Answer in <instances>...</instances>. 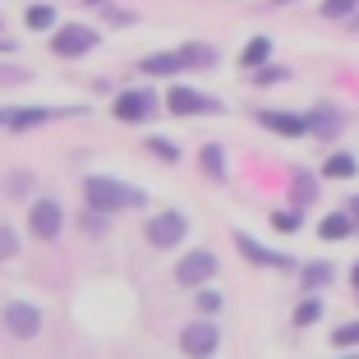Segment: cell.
I'll list each match as a JSON object with an SVG mask.
<instances>
[{"label":"cell","instance_id":"obj_1","mask_svg":"<svg viewBox=\"0 0 359 359\" xmlns=\"http://www.w3.org/2000/svg\"><path fill=\"white\" fill-rule=\"evenodd\" d=\"M83 198H88V208H97V212H120V208H138V203H148V194L134 189V184H120V180L88 175L83 180Z\"/></svg>","mask_w":359,"mask_h":359},{"label":"cell","instance_id":"obj_2","mask_svg":"<svg viewBox=\"0 0 359 359\" xmlns=\"http://www.w3.org/2000/svg\"><path fill=\"white\" fill-rule=\"evenodd\" d=\"M212 276H217V254H208V249H194V254H184L175 263V281L184 285V290H198Z\"/></svg>","mask_w":359,"mask_h":359},{"label":"cell","instance_id":"obj_3","mask_svg":"<svg viewBox=\"0 0 359 359\" xmlns=\"http://www.w3.org/2000/svg\"><path fill=\"white\" fill-rule=\"evenodd\" d=\"M143 235H148L152 249H175V244L189 235V222H184V212H157Z\"/></svg>","mask_w":359,"mask_h":359},{"label":"cell","instance_id":"obj_4","mask_svg":"<svg viewBox=\"0 0 359 359\" xmlns=\"http://www.w3.org/2000/svg\"><path fill=\"white\" fill-rule=\"evenodd\" d=\"M217 346H222V332L212 327L208 318H198V323H189V327L180 332V350H184V355H194V359L217 355Z\"/></svg>","mask_w":359,"mask_h":359},{"label":"cell","instance_id":"obj_5","mask_svg":"<svg viewBox=\"0 0 359 359\" xmlns=\"http://www.w3.org/2000/svg\"><path fill=\"white\" fill-rule=\"evenodd\" d=\"M166 106L175 116H212V111H222V102H217V97H203L198 88H170Z\"/></svg>","mask_w":359,"mask_h":359},{"label":"cell","instance_id":"obj_6","mask_svg":"<svg viewBox=\"0 0 359 359\" xmlns=\"http://www.w3.org/2000/svg\"><path fill=\"white\" fill-rule=\"evenodd\" d=\"M93 46H97V32L83 28V23H69V28H60V32L51 37V51L65 55V60H74V55L93 51Z\"/></svg>","mask_w":359,"mask_h":359},{"label":"cell","instance_id":"obj_7","mask_svg":"<svg viewBox=\"0 0 359 359\" xmlns=\"http://www.w3.org/2000/svg\"><path fill=\"white\" fill-rule=\"evenodd\" d=\"M235 244H240V254L249 258L254 267H276V272H285V267H290V254H281V249H267V244H258L249 231H235Z\"/></svg>","mask_w":359,"mask_h":359},{"label":"cell","instance_id":"obj_8","mask_svg":"<svg viewBox=\"0 0 359 359\" xmlns=\"http://www.w3.org/2000/svg\"><path fill=\"white\" fill-rule=\"evenodd\" d=\"M28 226H32V235H37V240H55V235H60V226H65L60 203L37 198V203H32V212H28Z\"/></svg>","mask_w":359,"mask_h":359},{"label":"cell","instance_id":"obj_9","mask_svg":"<svg viewBox=\"0 0 359 359\" xmlns=\"http://www.w3.org/2000/svg\"><path fill=\"white\" fill-rule=\"evenodd\" d=\"M152 111H157V97H152V93H120L116 97V120H125V125L148 120Z\"/></svg>","mask_w":359,"mask_h":359},{"label":"cell","instance_id":"obj_10","mask_svg":"<svg viewBox=\"0 0 359 359\" xmlns=\"http://www.w3.org/2000/svg\"><path fill=\"white\" fill-rule=\"evenodd\" d=\"M258 125L272 129V134H281V138H304L309 134L304 116H295V111H258Z\"/></svg>","mask_w":359,"mask_h":359},{"label":"cell","instance_id":"obj_11","mask_svg":"<svg viewBox=\"0 0 359 359\" xmlns=\"http://www.w3.org/2000/svg\"><path fill=\"white\" fill-rule=\"evenodd\" d=\"M5 327L14 332V337H37V332H42V313H37V309L32 304H5Z\"/></svg>","mask_w":359,"mask_h":359},{"label":"cell","instance_id":"obj_12","mask_svg":"<svg viewBox=\"0 0 359 359\" xmlns=\"http://www.w3.org/2000/svg\"><path fill=\"white\" fill-rule=\"evenodd\" d=\"M304 125H309L313 138H337L341 129H346V116H341L337 106H313V111L304 116Z\"/></svg>","mask_w":359,"mask_h":359},{"label":"cell","instance_id":"obj_13","mask_svg":"<svg viewBox=\"0 0 359 359\" xmlns=\"http://www.w3.org/2000/svg\"><path fill=\"white\" fill-rule=\"evenodd\" d=\"M51 120V111H42V106H23V111H0V125L5 129H32V125H46Z\"/></svg>","mask_w":359,"mask_h":359},{"label":"cell","instance_id":"obj_14","mask_svg":"<svg viewBox=\"0 0 359 359\" xmlns=\"http://www.w3.org/2000/svg\"><path fill=\"white\" fill-rule=\"evenodd\" d=\"M309 203H318V175H309V170H295V180H290V208L304 212Z\"/></svg>","mask_w":359,"mask_h":359},{"label":"cell","instance_id":"obj_15","mask_svg":"<svg viewBox=\"0 0 359 359\" xmlns=\"http://www.w3.org/2000/svg\"><path fill=\"white\" fill-rule=\"evenodd\" d=\"M318 235H323V240H350V235H355V217H350L346 208L327 212V217L318 222Z\"/></svg>","mask_w":359,"mask_h":359},{"label":"cell","instance_id":"obj_16","mask_svg":"<svg viewBox=\"0 0 359 359\" xmlns=\"http://www.w3.org/2000/svg\"><path fill=\"white\" fill-rule=\"evenodd\" d=\"M138 69H143V74H152V79H166V74H180L184 65H180V51H161V55H143V60H138Z\"/></svg>","mask_w":359,"mask_h":359},{"label":"cell","instance_id":"obj_17","mask_svg":"<svg viewBox=\"0 0 359 359\" xmlns=\"http://www.w3.org/2000/svg\"><path fill=\"white\" fill-rule=\"evenodd\" d=\"M180 65H184V69H212V65H217V51H212L208 42H189V46H180Z\"/></svg>","mask_w":359,"mask_h":359},{"label":"cell","instance_id":"obj_18","mask_svg":"<svg viewBox=\"0 0 359 359\" xmlns=\"http://www.w3.org/2000/svg\"><path fill=\"white\" fill-rule=\"evenodd\" d=\"M263 60H272V37H249L244 51H240V65L244 69H258Z\"/></svg>","mask_w":359,"mask_h":359},{"label":"cell","instance_id":"obj_19","mask_svg":"<svg viewBox=\"0 0 359 359\" xmlns=\"http://www.w3.org/2000/svg\"><path fill=\"white\" fill-rule=\"evenodd\" d=\"M198 166L208 170L212 180H226V148H222V143H208V148L198 152Z\"/></svg>","mask_w":359,"mask_h":359},{"label":"cell","instance_id":"obj_20","mask_svg":"<svg viewBox=\"0 0 359 359\" xmlns=\"http://www.w3.org/2000/svg\"><path fill=\"white\" fill-rule=\"evenodd\" d=\"M299 281H304V290H323V285L337 281V267H332V263H309Z\"/></svg>","mask_w":359,"mask_h":359},{"label":"cell","instance_id":"obj_21","mask_svg":"<svg viewBox=\"0 0 359 359\" xmlns=\"http://www.w3.org/2000/svg\"><path fill=\"white\" fill-rule=\"evenodd\" d=\"M355 170H359L355 152H332V157H327V166H323V175H332V180H350Z\"/></svg>","mask_w":359,"mask_h":359},{"label":"cell","instance_id":"obj_22","mask_svg":"<svg viewBox=\"0 0 359 359\" xmlns=\"http://www.w3.org/2000/svg\"><path fill=\"white\" fill-rule=\"evenodd\" d=\"M23 23H28L32 32H46L55 23V10L51 5H28V14H23Z\"/></svg>","mask_w":359,"mask_h":359},{"label":"cell","instance_id":"obj_23","mask_svg":"<svg viewBox=\"0 0 359 359\" xmlns=\"http://www.w3.org/2000/svg\"><path fill=\"white\" fill-rule=\"evenodd\" d=\"M318 318H323V299H318L313 290H309V299L295 309V327H309V323H318Z\"/></svg>","mask_w":359,"mask_h":359},{"label":"cell","instance_id":"obj_24","mask_svg":"<svg viewBox=\"0 0 359 359\" xmlns=\"http://www.w3.org/2000/svg\"><path fill=\"white\" fill-rule=\"evenodd\" d=\"M355 10H359V0H323V5H318L323 19H350Z\"/></svg>","mask_w":359,"mask_h":359},{"label":"cell","instance_id":"obj_25","mask_svg":"<svg viewBox=\"0 0 359 359\" xmlns=\"http://www.w3.org/2000/svg\"><path fill=\"white\" fill-rule=\"evenodd\" d=\"M285 79H290V69H285V65H267V60H263V65L254 69V83H263V88H267V83H285Z\"/></svg>","mask_w":359,"mask_h":359},{"label":"cell","instance_id":"obj_26","mask_svg":"<svg viewBox=\"0 0 359 359\" xmlns=\"http://www.w3.org/2000/svg\"><path fill=\"white\" fill-rule=\"evenodd\" d=\"M332 346H337V350L359 346V318H355V323H346V327H337V332H332Z\"/></svg>","mask_w":359,"mask_h":359},{"label":"cell","instance_id":"obj_27","mask_svg":"<svg viewBox=\"0 0 359 359\" xmlns=\"http://www.w3.org/2000/svg\"><path fill=\"white\" fill-rule=\"evenodd\" d=\"M148 148L157 152L161 161H180V148H175V143H166V138H148Z\"/></svg>","mask_w":359,"mask_h":359},{"label":"cell","instance_id":"obj_28","mask_svg":"<svg viewBox=\"0 0 359 359\" xmlns=\"http://www.w3.org/2000/svg\"><path fill=\"white\" fill-rule=\"evenodd\" d=\"M14 254H19V240H14L10 226H0V263H5V258H14Z\"/></svg>","mask_w":359,"mask_h":359},{"label":"cell","instance_id":"obj_29","mask_svg":"<svg viewBox=\"0 0 359 359\" xmlns=\"http://www.w3.org/2000/svg\"><path fill=\"white\" fill-rule=\"evenodd\" d=\"M217 309H222V295H217V290H203V285H198V313H217Z\"/></svg>","mask_w":359,"mask_h":359},{"label":"cell","instance_id":"obj_30","mask_svg":"<svg viewBox=\"0 0 359 359\" xmlns=\"http://www.w3.org/2000/svg\"><path fill=\"white\" fill-rule=\"evenodd\" d=\"M272 226H276V231H295V226H299V212L295 208H290V212H272Z\"/></svg>","mask_w":359,"mask_h":359},{"label":"cell","instance_id":"obj_31","mask_svg":"<svg viewBox=\"0 0 359 359\" xmlns=\"http://www.w3.org/2000/svg\"><path fill=\"white\" fill-rule=\"evenodd\" d=\"M83 231H88V235H102V231H106V222H102V212H97V208L83 217Z\"/></svg>","mask_w":359,"mask_h":359},{"label":"cell","instance_id":"obj_32","mask_svg":"<svg viewBox=\"0 0 359 359\" xmlns=\"http://www.w3.org/2000/svg\"><path fill=\"white\" fill-rule=\"evenodd\" d=\"M28 184H32V180L23 175V170H19V175H10V180H5V189H10V194H28Z\"/></svg>","mask_w":359,"mask_h":359},{"label":"cell","instance_id":"obj_33","mask_svg":"<svg viewBox=\"0 0 359 359\" xmlns=\"http://www.w3.org/2000/svg\"><path fill=\"white\" fill-rule=\"evenodd\" d=\"M106 19L116 23V28H129V23H134V10H106Z\"/></svg>","mask_w":359,"mask_h":359},{"label":"cell","instance_id":"obj_34","mask_svg":"<svg viewBox=\"0 0 359 359\" xmlns=\"http://www.w3.org/2000/svg\"><path fill=\"white\" fill-rule=\"evenodd\" d=\"M23 79V69H0V83H19Z\"/></svg>","mask_w":359,"mask_h":359},{"label":"cell","instance_id":"obj_35","mask_svg":"<svg viewBox=\"0 0 359 359\" xmlns=\"http://www.w3.org/2000/svg\"><path fill=\"white\" fill-rule=\"evenodd\" d=\"M346 212L355 217V235H359V198H350V208H346Z\"/></svg>","mask_w":359,"mask_h":359},{"label":"cell","instance_id":"obj_36","mask_svg":"<svg viewBox=\"0 0 359 359\" xmlns=\"http://www.w3.org/2000/svg\"><path fill=\"white\" fill-rule=\"evenodd\" d=\"M350 285H355V290H359V263L350 267Z\"/></svg>","mask_w":359,"mask_h":359},{"label":"cell","instance_id":"obj_37","mask_svg":"<svg viewBox=\"0 0 359 359\" xmlns=\"http://www.w3.org/2000/svg\"><path fill=\"white\" fill-rule=\"evenodd\" d=\"M0 51H14V42H5V37H0Z\"/></svg>","mask_w":359,"mask_h":359},{"label":"cell","instance_id":"obj_38","mask_svg":"<svg viewBox=\"0 0 359 359\" xmlns=\"http://www.w3.org/2000/svg\"><path fill=\"white\" fill-rule=\"evenodd\" d=\"M88 5H106V0H88Z\"/></svg>","mask_w":359,"mask_h":359},{"label":"cell","instance_id":"obj_39","mask_svg":"<svg viewBox=\"0 0 359 359\" xmlns=\"http://www.w3.org/2000/svg\"><path fill=\"white\" fill-rule=\"evenodd\" d=\"M276 5H290V0H276Z\"/></svg>","mask_w":359,"mask_h":359}]
</instances>
